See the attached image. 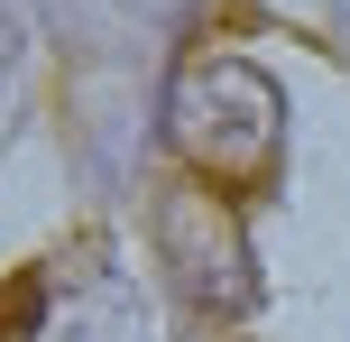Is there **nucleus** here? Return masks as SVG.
I'll return each mask as SVG.
<instances>
[{
    "label": "nucleus",
    "instance_id": "f257e3e1",
    "mask_svg": "<svg viewBox=\"0 0 350 342\" xmlns=\"http://www.w3.org/2000/svg\"><path fill=\"white\" fill-rule=\"evenodd\" d=\"M166 148L212 195H258L286 158V102L249 56H185L166 84Z\"/></svg>",
    "mask_w": 350,
    "mask_h": 342
},
{
    "label": "nucleus",
    "instance_id": "f03ea898",
    "mask_svg": "<svg viewBox=\"0 0 350 342\" xmlns=\"http://www.w3.org/2000/svg\"><path fill=\"white\" fill-rule=\"evenodd\" d=\"M0 342H148V315L111 241L74 232L65 250L0 278Z\"/></svg>",
    "mask_w": 350,
    "mask_h": 342
},
{
    "label": "nucleus",
    "instance_id": "7ed1b4c3",
    "mask_svg": "<svg viewBox=\"0 0 350 342\" xmlns=\"http://www.w3.org/2000/svg\"><path fill=\"white\" fill-rule=\"evenodd\" d=\"M157 259H166V287L193 315H212V324H240L258 306V269H249L240 213H230V195H212L193 176L157 195Z\"/></svg>",
    "mask_w": 350,
    "mask_h": 342
}]
</instances>
